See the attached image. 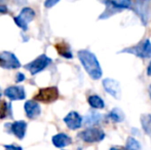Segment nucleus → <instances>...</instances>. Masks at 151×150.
<instances>
[{
	"label": "nucleus",
	"mask_w": 151,
	"mask_h": 150,
	"mask_svg": "<svg viewBox=\"0 0 151 150\" xmlns=\"http://www.w3.org/2000/svg\"><path fill=\"white\" fill-rule=\"evenodd\" d=\"M77 56L79 61L81 62L84 70L88 72V74L93 79L97 80L101 78L102 69L99 64V61L97 60L96 56L91 52L88 50H81L77 52Z\"/></svg>",
	"instance_id": "f257e3e1"
},
{
	"label": "nucleus",
	"mask_w": 151,
	"mask_h": 150,
	"mask_svg": "<svg viewBox=\"0 0 151 150\" xmlns=\"http://www.w3.org/2000/svg\"><path fill=\"white\" fill-rule=\"evenodd\" d=\"M59 98V90L56 86H50V88H40L37 94L34 96V101L36 102H41L44 104H50Z\"/></svg>",
	"instance_id": "f03ea898"
},
{
	"label": "nucleus",
	"mask_w": 151,
	"mask_h": 150,
	"mask_svg": "<svg viewBox=\"0 0 151 150\" xmlns=\"http://www.w3.org/2000/svg\"><path fill=\"white\" fill-rule=\"evenodd\" d=\"M121 52H129V54H133L139 58L149 59L151 58V42L149 39H146L133 47L124 48L123 50H121Z\"/></svg>",
	"instance_id": "7ed1b4c3"
},
{
	"label": "nucleus",
	"mask_w": 151,
	"mask_h": 150,
	"mask_svg": "<svg viewBox=\"0 0 151 150\" xmlns=\"http://www.w3.org/2000/svg\"><path fill=\"white\" fill-rule=\"evenodd\" d=\"M50 63H52V59L48 58L46 55H40L35 60L32 61L29 64L25 65L24 67L32 75H36L39 72H41L42 70H44L47 66H50Z\"/></svg>",
	"instance_id": "20e7f679"
},
{
	"label": "nucleus",
	"mask_w": 151,
	"mask_h": 150,
	"mask_svg": "<svg viewBox=\"0 0 151 150\" xmlns=\"http://www.w3.org/2000/svg\"><path fill=\"white\" fill-rule=\"evenodd\" d=\"M34 18H35V11L31 7H24L19 16L14 17V21L18 25V27L26 31L28 29V24L34 20Z\"/></svg>",
	"instance_id": "39448f33"
},
{
	"label": "nucleus",
	"mask_w": 151,
	"mask_h": 150,
	"mask_svg": "<svg viewBox=\"0 0 151 150\" xmlns=\"http://www.w3.org/2000/svg\"><path fill=\"white\" fill-rule=\"evenodd\" d=\"M81 140H83L84 142L88 143H95V142H100L105 138V133L102 130L97 128H90L88 130L81 132L78 135Z\"/></svg>",
	"instance_id": "423d86ee"
},
{
	"label": "nucleus",
	"mask_w": 151,
	"mask_h": 150,
	"mask_svg": "<svg viewBox=\"0 0 151 150\" xmlns=\"http://www.w3.org/2000/svg\"><path fill=\"white\" fill-rule=\"evenodd\" d=\"M0 67L5 69H18L21 67V63L14 54L10 52H2L0 54Z\"/></svg>",
	"instance_id": "0eeeda50"
},
{
	"label": "nucleus",
	"mask_w": 151,
	"mask_h": 150,
	"mask_svg": "<svg viewBox=\"0 0 151 150\" xmlns=\"http://www.w3.org/2000/svg\"><path fill=\"white\" fill-rule=\"evenodd\" d=\"M103 86L108 94H110L112 97L119 100L121 97V88L119 82L112 79V78H105L103 80Z\"/></svg>",
	"instance_id": "6e6552de"
},
{
	"label": "nucleus",
	"mask_w": 151,
	"mask_h": 150,
	"mask_svg": "<svg viewBox=\"0 0 151 150\" xmlns=\"http://www.w3.org/2000/svg\"><path fill=\"white\" fill-rule=\"evenodd\" d=\"M64 122L70 130H78L82 126V117L76 111H71L64 117Z\"/></svg>",
	"instance_id": "1a4fd4ad"
},
{
	"label": "nucleus",
	"mask_w": 151,
	"mask_h": 150,
	"mask_svg": "<svg viewBox=\"0 0 151 150\" xmlns=\"http://www.w3.org/2000/svg\"><path fill=\"white\" fill-rule=\"evenodd\" d=\"M4 95L12 101L24 100L26 98V93H25L24 88L20 85H12L7 88L4 92Z\"/></svg>",
	"instance_id": "9d476101"
},
{
	"label": "nucleus",
	"mask_w": 151,
	"mask_h": 150,
	"mask_svg": "<svg viewBox=\"0 0 151 150\" xmlns=\"http://www.w3.org/2000/svg\"><path fill=\"white\" fill-rule=\"evenodd\" d=\"M7 126H9L10 132L19 139V140H23L26 135V130H27V122L24 120H18L14 121L12 123L6 124Z\"/></svg>",
	"instance_id": "9b49d317"
},
{
	"label": "nucleus",
	"mask_w": 151,
	"mask_h": 150,
	"mask_svg": "<svg viewBox=\"0 0 151 150\" xmlns=\"http://www.w3.org/2000/svg\"><path fill=\"white\" fill-rule=\"evenodd\" d=\"M25 108V112H26L27 116L31 119H34V118L38 117L41 113V109H40V106L36 101L34 100H29L25 103L24 105Z\"/></svg>",
	"instance_id": "f8f14e48"
},
{
	"label": "nucleus",
	"mask_w": 151,
	"mask_h": 150,
	"mask_svg": "<svg viewBox=\"0 0 151 150\" xmlns=\"http://www.w3.org/2000/svg\"><path fill=\"white\" fill-rule=\"evenodd\" d=\"M52 144H54L57 148H63V147L68 146V145H70L72 143V139L70 138L68 135L63 134V133L55 135V136L52 137Z\"/></svg>",
	"instance_id": "ddd939ff"
},
{
	"label": "nucleus",
	"mask_w": 151,
	"mask_h": 150,
	"mask_svg": "<svg viewBox=\"0 0 151 150\" xmlns=\"http://www.w3.org/2000/svg\"><path fill=\"white\" fill-rule=\"evenodd\" d=\"M55 48L57 50L58 54L60 55L61 57L65 59H72L73 58V55H72V52L70 50V46L68 45L66 42L62 41L59 42V43L55 44Z\"/></svg>",
	"instance_id": "4468645a"
},
{
	"label": "nucleus",
	"mask_w": 151,
	"mask_h": 150,
	"mask_svg": "<svg viewBox=\"0 0 151 150\" xmlns=\"http://www.w3.org/2000/svg\"><path fill=\"white\" fill-rule=\"evenodd\" d=\"M88 102L91 105V107L95 109H103L105 107V103H104L103 99L97 95H93V96L88 97Z\"/></svg>",
	"instance_id": "2eb2a0df"
},
{
	"label": "nucleus",
	"mask_w": 151,
	"mask_h": 150,
	"mask_svg": "<svg viewBox=\"0 0 151 150\" xmlns=\"http://www.w3.org/2000/svg\"><path fill=\"white\" fill-rule=\"evenodd\" d=\"M141 123L144 132L151 138V115L150 114H144L141 116Z\"/></svg>",
	"instance_id": "dca6fc26"
},
{
	"label": "nucleus",
	"mask_w": 151,
	"mask_h": 150,
	"mask_svg": "<svg viewBox=\"0 0 151 150\" xmlns=\"http://www.w3.org/2000/svg\"><path fill=\"white\" fill-rule=\"evenodd\" d=\"M101 115H100L98 112H95V111H91L88 115L84 118V122L86 124H97L98 122L101 120Z\"/></svg>",
	"instance_id": "f3484780"
},
{
	"label": "nucleus",
	"mask_w": 151,
	"mask_h": 150,
	"mask_svg": "<svg viewBox=\"0 0 151 150\" xmlns=\"http://www.w3.org/2000/svg\"><path fill=\"white\" fill-rule=\"evenodd\" d=\"M109 117L115 122H121L124 120V113H123L119 108H114L113 110L109 113Z\"/></svg>",
	"instance_id": "a211bd4d"
},
{
	"label": "nucleus",
	"mask_w": 151,
	"mask_h": 150,
	"mask_svg": "<svg viewBox=\"0 0 151 150\" xmlns=\"http://www.w3.org/2000/svg\"><path fill=\"white\" fill-rule=\"evenodd\" d=\"M127 150H141V145L140 143L136 140L133 137H129L127 141V147H125Z\"/></svg>",
	"instance_id": "6ab92c4d"
},
{
	"label": "nucleus",
	"mask_w": 151,
	"mask_h": 150,
	"mask_svg": "<svg viewBox=\"0 0 151 150\" xmlns=\"http://www.w3.org/2000/svg\"><path fill=\"white\" fill-rule=\"evenodd\" d=\"M8 110H10V104L6 101H0V118L3 119L7 116Z\"/></svg>",
	"instance_id": "aec40b11"
},
{
	"label": "nucleus",
	"mask_w": 151,
	"mask_h": 150,
	"mask_svg": "<svg viewBox=\"0 0 151 150\" xmlns=\"http://www.w3.org/2000/svg\"><path fill=\"white\" fill-rule=\"evenodd\" d=\"M4 149L5 150H23V148L21 146H18V145H14V144L5 145V146H4Z\"/></svg>",
	"instance_id": "412c9836"
},
{
	"label": "nucleus",
	"mask_w": 151,
	"mask_h": 150,
	"mask_svg": "<svg viewBox=\"0 0 151 150\" xmlns=\"http://www.w3.org/2000/svg\"><path fill=\"white\" fill-rule=\"evenodd\" d=\"M58 2L59 1H55V0H54V1H45V2H44V6H45L46 8H50L52 5H56Z\"/></svg>",
	"instance_id": "4be33fe9"
},
{
	"label": "nucleus",
	"mask_w": 151,
	"mask_h": 150,
	"mask_svg": "<svg viewBox=\"0 0 151 150\" xmlns=\"http://www.w3.org/2000/svg\"><path fill=\"white\" fill-rule=\"evenodd\" d=\"M25 75L23 74V73H21V72H19L18 74H17V81L18 82H22V81H24L25 80Z\"/></svg>",
	"instance_id": "5701e85b"
},
{
	"label": "nucleus",
	"mask_w": 151,
	"mask_h": 150,
	"mask_svg": "<svg viewBox=\"0 0 151 150\" xmlns=\"http://www.w3.org/2000/svg\"><path fill=\"white\" fill-rule=\"evenodd\" d=\"M5 12H7V7L5 5L0 4V14H5Z\"/></svg>",
	"instance_id": "b1692460"
},
{
	"label": "nucleus",
	"mask_w": 151,
	"mask_h": 150,
	"mask_svg": "<svg viewBox=\"0 0 151 150\" xmlns=\"http://www.w3.org/2000/svg\"><path fill=\"white\" fill-rule=\"evenodd\" d=\"M110 150H127L124 147H121V146H114V147H111Z\"/></svg>",
	"instance_id": "393cba45"
},
{
	"label": "nucleus",
	"mask_w": 151,
	"mask_h": 150,
	"mask_svg": "<svg viewBox=\"0 0 151 150\" xmlns=\"http://www.w3.org/2000/svg\"><path fill=\"white\" fill-rule=\"evenodd\" d=\"M147 73H148V75H149V76H151V62H150L149 66H148V69H147Z\"/></svg>",
	"instance_id": "a878e982"
},
{
	"label": "nucleus",
	"mask_w": 151,
	"mask_h": 150,
	"mask_svg": "<svg viewBox=\"0 0 151 150\" xmlns=\"http://www.w3.org/2000/svg\"><path fill=\"white\" fill-rule=\"evenodd\" d=\"M149 94H150V98H151V85H150V88H149Z\"/></svg>",
	"instance_id": "bb28decb"
},
{
	"label": "nucleus",
	"mask_w": 151,
	"mask_h": 150,
	"mask_svg": "<svg viewBox=\"0 0 151 150\" xmlns=\"http://www.w3.org/2000/svg\"><path fill=\"white\" fill-rule=\"evenodd\" d=\"M0 97H1V93H0Z\"/></svg>",
	"instance_id": "cd10ccee"
}]
</instances>
